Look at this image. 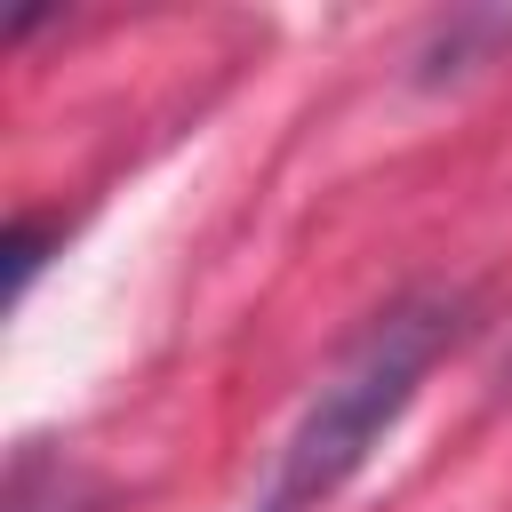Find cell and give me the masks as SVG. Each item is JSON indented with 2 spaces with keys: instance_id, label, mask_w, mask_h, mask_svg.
<instances>
[{
  "instance_id": "cell-1",
  "label": "cell",
  "mask_w": 512,
  "mask_h": 512,
  "mask_svg": "<svg viewBox=\"0 0 512 512\" xmlns=\"http://www.w3.org/2000/svg\"><path fill=\"white\" fill-rule=\"evenodd\" d=\"M448 336H456V312H448L440 296L392 304V312L336 360V376L312 392V408L296 416V432H288V448H280V472H272V488H264L256 512H312V504H328V496L368 464V448L400 424V408L416 400V384H424V368L448 352Z\"/></svg>"
},
{
  "instance_id": "cell-2",
  "label": "cell",
  "mask_w": 512,
  "mask_h": 512,
  "mask_svg": "<svg viewBox=\"0 0 512 512\" xmlns=\"http://www.w3.org/2000/svg\"><path fill=\"white\" fill-rule=\"evenodd\" d=\"M8 512H104V488L64 456V448H16L8 464Z\"/></svg>"
},
{
  "instance_id": "cell-3",
  "label": "cell",
  "mask_w": 512,
  "mask_h": 512,
  "mask_svg": "<svg viewBox=\"0 0 512 512\" xmlns=\"http://www.w3.org/2000/svg\"><path fill=\"white\" fill-rule=\"evenodd\" d=\"M48 240H56V224H40V216H16V224H8V304H24V288H32L40 256H48Z\"/></svg>"
}]
</instances>
